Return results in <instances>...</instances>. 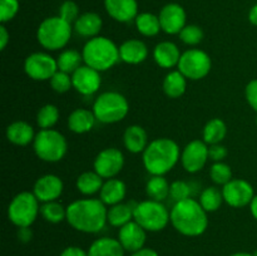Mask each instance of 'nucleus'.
Returning <instances> with one entry per match:
<instances>
[{"instance_id": "nucleus-10", "label": "nucleus", "mask_w": 257, "mask_h": 256, "mask_svg": "<svg viewBox=\"0 0 257 256\" xmlns=\"http://www.w3.org/2000/svg\"><path fill=\"white\" fill-rule=\"evenodd\" d=\"M212 68L211 57L202 49L191 48L181 55L177 69L190 80H201L207 77Z\"/></svg>"}, {"instance_id": "nucleus-54", "label": "nucleus", "mask_w": 257, "mask_h": 256, "mask_svg": "<svg viewBox=\"0 0 257 256\" xmlns=\"http://www.w3.org/2000/svg\"><path fill=\"white\" fill-rule=\"evenodd\" d=\"M256 125H257V117H256Z\"/></svg>"}, {"instance_id": "nucleus-11", "label": "nucleus", "mask_w": 257, "mask_h": 256, "mask_svg": "<svg viewBox=\"0 0 257 256\" xmlns=\"http://www.w3.org/2000/svg\"><path fill=\"white\" fill-rule=\"evenodd\" d=\"M58 70L57 58L45 52H35L28 55L24 60V72L30 79L37 82L50 80Z\"/></svg>"}, {"instance_id": "nucleus-45", "label": "nucleus", "mask_w": 257, "mask_h": 256, "mask_svg": "<svg viewBox=\"0 0 257 256\" xmlns=\"http://www.w3.org/2000/svg\"><path fill=\"white\" fill-rule=\"evenodd\" d=\"M245 97L248 105L257 112V78L247 83L245 88Z\"/></svg>"}, {"instance_id": "nucleus-41", "label": "nucleus", "mask_w": 257, "mask_h": 256, "mask_svg": "<svg viewBox=\"0 0 257 256\" xmlns=\"http://www.w3.org/2000/svg\"><path fill=\"white\" fill-rule=\"evenodd\" d=\"M192 195V186L188 182L182 180H176L171 183L170 187V198H172L173 202H180V201L187 200Z\"/></svg>"}, {"instance_id": "nucleus-16", "label": "nucleus", "mask_w": 257, "mask_h": 256, "mask_svg": "<svg viewBox=\"0 0 257 256\" xmlns=\"http://www.w3.org/2000/svg\"><path fill=\"white\" fill-rule=\"evenodd\" d=\"M158 18H160L162 32L168 35H178L181 30L187 25L186 24L187 15H186L185 9L177 3H170L165 5L161 9Z\"/></svg>"}, {"instance_id": "nucleus-17", "label": "nucleus", "mask_w": 257, "mask_h": 256, "mask_svg": "<svg viewBox=\"0 0 257 256\" xmlns=\"http://www.w3.org/2000/svg\"><path fill=\"white\" fill-rule=\"evenodd\" d=\"M73 88L82 95H93L102 85L100 72L83 64L72 74Z\"/></svg>"}, {"instance_id": "nucleus-5", "label": "nucleus", "mask_w": 257, "mask_h": 256, "mask_svg": "<svg viewBox=\"0 0 257 256\" xmlns=\"http://www.w3.org/2000/svg\"><path fill=\"white\" fill-rule=\"evenodd\" d=\"M73 30V25L62 19L59 15L49 17L38 27L37 40L45 50L55 52L67 47Z\"/></svg>"}, {"instance_id": "nucleus-19", "label": "nucleus", "mask_w": 257, "mask_h": 256, "mask_svg": "<svg viewBox=\"0 0 257 256\" xmlns=\"http://www.w3.org/2000/svg\"><path fill=\"white\" fill-rule=\"evenodd\" d=\"M107 14L118 23H130L138 15L137 0H104Z\"/></svg>"}, {"instance_id": "nucleus-20", "label": "nucleus", "mask_w": 257, "mask_h": 256, "mask_svg": "<svg viewBox=\"0 0 257 256\" xmlns=\"http://www.w3.org/2000/svg\"><path fill=\"white\" fill-rule=\"evenodd\" d=\"M152 55L158 67L163 69H172L175 67L177 68L182 53L176 43L163 40L153 48Z\"/></svg>"}, {"instance_id": "nucleus-53", "label": "nucleus", "mask_w": 257, "mask_h": 256, "mask_svg": "<svg viewBox=\"0 0 257 256\" xmlns=\"http://www.w3.org/2000/svg\"><path fill=\"white\" fill-rule=\"evenodd\" d=\"M252 255H253V256H257V250L255 251V252H253V253H252Z\"/></svg>"}, {"instance_id": "nucleus-8", "label": "nucleus", "mask_w": 257, "mask_h": 256, "mask_svg": "<svg viewBox=\"0 0 257 256\" xmlns=\"http://www.w3.org/2000/svg\"><path fill=\"white\" fill-rule=\"evenodd\" d=\"M133 220L147 232H158L165 230L171 222V210L163 202L148 198L136 203Z\"/></svg>"}, {"instance_id": "nucleus-42", "label": "nucleus", "mask_w": 257, "mask_h": 256, "mask_svg": "<svg viewBox=\"0 0 257 256\" xmlns=\"http://www.w3.org/2000/svg\"><path fill=\"white\" fill-rule=\"evenodd\" d=\"M19 9V0H0V22L2 24L14 19Z\"/></svg>"}, {"instance_id": "nucleus-52", "label": "nucleus", "mask_w": 257, "mask_h": 256, "mask_svg": "<svg viewBox=\"0 0 257 256\" xmlns=\"http://www.w3.org/2000/svg\"><path fill=\"white\" fill-rule=\"evenodd\" d=\"M230 256H253V255L250 252H235Z\"/></svg>"}, {"instance_id": "nucleus-51", "label": "nucleus", "mask_w": 257, "mask_h": 256, "mask_svg": "<svg viewBox=\"0 0 257 256\" xmlns=\"http://www.w3.org/2000/svg\"><path fill=\"white\" fill-rule=\"evenodd\" d=\"M250 211H251V215H252V217L257 221V195H255V197H253L252 201H251Z\"/></svg>"}, {"instance_id": "nucleus-1", "label": "nucleus", "mask_w": 257, "mask_h": 256, "mask_svg": "<svg viewBox=\"0 0 257 256\" xmlns=\"http://www.w3.org/2000/svg\"><path fill=\"white\" fill-rule=\"evenodd\" d=\"M108 207L100 198H79L67 206V222L75 231L98 233L107 225Z\"/></svg>"}, {"instance_id": "nucleus-21", "label": "nucleus", "mask_w": 257, "mask_h": 256, "mask_svg": "<svg viewBox=\"0 0 257 256\" xmlns=\"http://www.w3.org/2000/svg\"><path fill=\"white\" fill-rule=\"evenodd\" d=\"M150 50L147 44L140 39H128L119 45L120 62L125 64L137 65L148 58Z\"/></svg>"}, {"instance_id": "nucleus-39", "label": "nucleus", "mask_w": 257, "mask_h": 256, "mask_svg": "<svg viewBox=\"0 0 257 256\" xmlns=\"http://www.w3.org/2000/svg\"><path fill=\"white\" fill-rule=\"evenodd\" d=\"M180 40L188 47H196L203 40V30L196 24H188L178 34Z\"/></svg>"}, {"instance_id": "nucleus-27", "label": "nucleus", "mask_w": 257, "mask_h": 256, "mask_svg": "<svg viewBox=\"0 0 257 256\" xmlns=\"http://www.w3.org/2000/svg\"><path fill=\"white\" fill-rule=\"evenodd\" d=\"M124 252L118 238L107 236L94 240L88 248V256H124Z\"/></svg>"}, {"instance_id": "nucleus-35", "label": "nucleus", "mask_w": 257, "mask_h": 256, "mask_svg": "<svg viewBox=\"0 0 257 256\" xmlns=\"http://www.w3.org/2000/svg\"><path fill=\"white\" fill-rule=\"evenodd\" d=\"M198 201H200L201 206L205 208V211L207 213L216 212L222 206V203L225 202L223 201L222 190L218 188L217 186H208V187H206L201 192Z\"/></svg>"}, {"instance_id": "nucleus-25", "label": "nucleus", "mask_w": 257, "mask_h": 256, "mask_svg": "<svg viewBox=\"0 0 257 256\" xmlns=\"http://www.w3.org/2000/svg\"><path fill=\"white\" fill-rule=\"evenodd\" d=\"M148 143V135L145 128L140 124L128 125L123 133V145L128 152L133 155L143 153L147 148Z\"/></svg>"}, {"instance_id": "nucleus-18", "label": "nucleus", "mask_w": 257, "mask_h": 256, "mask_svg": "<svg viewBox=\"0 0 257 256\" xmlns=\"http://www.w3.org/2000/svg\"><path fill=\"white\" fill-rule=\"evenodd\" d=\"M117 238L122 243L123 248L132 253L145 247L146 240H147V231L133 220L119 228Z\"/></svg>"}, {"instance_id": "nucleus-9", "label": "nucleus", "mask_w": 257, "mask_h": 256, "mask_svg": "<svg viewBox=\"0 0 257 256\" xmlns=\"http://www.w3.org/2000/svg\"><path fill=\"white\" fill-rule=\"evenodd\" d=\"M40 213V202L30 191L15 195L8 206V218L14 226L32 227Z\"/></svg>"}, {"instance_id": "nucleus-40", "label": "nucleus", "mask_w": 257, "mask_h": 256, "mask_svg": "<svg viewBox=\"0 0 257 256\" xmlns=\"http://www.w3.org/2000/svg\"><path fill=\"white\" fill-rule=\"evenodd\" d=\"M49 84L50 88L59 94L67 93L68 90H70V88H73L72 74H68L62 70H57L55 74L50 78Z\"/></svg>"}, {"instance_id": "nucleus-13", "label": "nucleus", "mask_w": 257, "mask_h": 256, "mask_svg": "<svg viewBox=\"0 0 257 256\" xmlns=\"http://www.w3.org/2000/svg\"><path fill=\"white\" fill-rule=\"evenodd\" d=\"M223 201L230 207L241 208L250 206L251 201L255 197V191L248 181L242 178H232L228 183L222 186Z\"/></svg>"}, {"instance_id": "nucleus-14", "label": "nucleus", "mask_w": 257, "mask_h": 256, "mask_svg": "<svg viewBox=\"0 0 257 256\" xmlns=\"http://www.w3.org/2000/svg\"><path fill=\"white\" fill-rule=\"evenodd\" d=\"M208 160V145L203 140L191 141L181 151V165L188 173L200 172Z\"/></svg>"}, {"instance_id": "nucleus-6", "label": "nucleus", "mask_w": 257, "mask_h": 256, "mask_svg": "<svg viewBox=\"0 0 257 256\" xmlns=\"http://www.w3.org/2000/svg\"><path fill=\"white\" fill-rule=\"evenodd\" d=\"M92 110L97 118V122L103 124H113L127 117L130 112V103L122 93L108 90L100 93L95 98Z\"/></svg>"}, {"instance_id": "nucleus-47", "label": "nucleus", "mask_w": 257, "mask_h": 256, "mask_svg": "<svg viewBox=\"0 0 257 256\" xmlns=\"http://www.w3.org/2000/svg\"><path fill=\"white\" fill-rule=\"evenodd\" d=\"M18 238L20 242L27 243L33 238V231L30 227H19L18 228Z\"/></svg>"}, {"instance_id": "nucleus-49", "label": "nucleus", "mask_w": 257, "mask_h": 256, "mask_svg": "<svg viewBox=\"0 0 257 256\" xmlns=\"http://www.w3.org/2000/svg\"><path fill=\"white\" fill-rule=\"evenodd\" d=\"M131 256H160L156 250L151 247H143L141 250L135 251V252L131 253Z\"/></svg>"}, {"instance_id": "nucleus-2", "label": "nucleus", "mask_w": 257, "mask_h": 256, "mask_svg": "<svg viewBox=\"0 0 257 256\" xmlns=\"http://www.w3.org/2000/svg\"><path fill=\"white\" fill-rule=\"evenodd\" d=\"M171 225L177 232L187 237H197L208 227V217L200 201L190 197L173 203L171 208Z\"/></svg>"}, {"instance_id": "nucleus-43", "label": "nucleus", "mask_w": 257, "mask_h": 256, "mask_svg": "<svg viewBox=\"0 0 257 256\" xmlns=\"http://www.w3.org/2000/svg\"><path fill=\"white\" fill-rule=\"evenodd\" d=\"M59 17L62 19H64L65 22H68L69 24H74L77 22L78 18L80 17L79 14V8L72 0H67V2L63 3L59 8Z\"/></svg>"}, {"instance_id": "nucleus-12", "label": "nucleus", "mask_w": 257, "mask_h": 256, "mask_svg": "<svg viewBox=\"0 0 257 256\" xmlns=\"http://www.w3.org/2000/svg\"><path fill=\"white\" fill-rule=\"evenodd\" d=\"M123 167H124V155L117 147H107L102 150L95 156L93 162V170L104 180L117 177Z\"/></svg>"}, {"instance_id": "nucleus-48", "label": "nucleus", "mask_w": 257, "mask_h": 256, "mask_svg": "<svg viewBox=\"0 0 257 256\" xmlns=\"http://www.w3.org/2000/svg\"><path fill=\"white\" fill-rule=\"evenodd\" d=\"M10 42V34L4 24L0 25V49L4 50Z\"/></svg>"}, {"instance_id": "nucleus-24", "label": "nucleus", "mask_w": 257, "mask_h": 256, "mask_svg": "<svg viewBox=\"0 0 257 256\" xmlns=\"http://www.w3.org/2000/svg\"><path fill=\"white\" fill-rule=\"evenodd\" d=\"M35 135L37 133L34 132L33 125L25 120H15L10 123L5 131L7 140L13 145L20 146V147H25L34 142Z\"/></svg>"}, {"instance_id": "nucleus-38", "label": "nucleus", "mask_w": 257, "mask_h": 256, "mask_svg": "<svg viewBox=\"0 0 257 256\" xmlns=\"http://www.w3.org/2000/svg\"><path fill=\"white\" fill-rule=\"evenodd\" d=\"M210 177L217 186H225L232 180V170L225 162H213L210 168Z\"/></svg>"}, {"instance_id": "nucleus-22", "label": "nucleus", "mask_w": 257, "mask_h": 256, "mask_svg": "<svg viewBox=\"0 0 257 256\" xmlns=\"http://www.w3.org/2000/svg\"><path fill=\"white\" fill-rule=\"evenodd\" d=\"M127 195V186L119 178H108L103 182L99 191V198L107 207L124 201Z\"/></svg>"}, {"instance_id": "nucleus-34", "label": "nucleus", "mask_w": 257, "mask_h": 256, "mask_svg": "<svg viewBox=\"0 0 257 256\" xmlns=\"http://www.w3.org/2000/svg\"><path fill=\"white\" fill-rule=\"evenodd\" d=\"M58 70L73 74L79 67L84 64L82 52H78L75 49H64L60 52L57 58Z\"/></svg>"}, {"instance_id": "nucleus-23", "label": "nucleus", "mask_w": 257, "mask_h": 256, "mask_svg": "<svg viewBox=\"0 0 257 256\" xmlns=\"http://www.w3.org/2000/svg\"><path fill=\"white\" fill-rule=\"evenodd\" d=\"M95 122H97V118L93 110L87 109V108H77L68 115L67 125L70 132L75 135H84L93 130Z\"/></svg>"}, {"instance_id": "nucleus-50", "label": "nucleus", "mask_w": 257, "mask_h": 256, "mask_svg": "<svg viewBox=\"0 0 257 256\" xmlns=\"http://www.w3.org/2000/svg\"><path fill=\"white\" fill-rule=\"evenodd\" d=\"M248 20H250L251 24L257 27V4L253 5L248 12Z\"/></svg>"}, {"instance_id": "nucleus-4", "label": "nucleus", "mask_w": 257, "mask_h": 256, "mask_svg": "<svg viewBox=\"0 0 257 256\" xmlns=\"http://www.w3.org/2000/svg\"><path fill=\"white\" fill-rule=\"evenodd\" d=\"M82 55L85 65L100 73L112 69L120 62L119 45L102 35L88 39L82 49Z\"/></svg>"}, {"instance_id": "nucleus-46", "label": "nucleus", "mask_w": 257, "mask_h": 256, "mask_svg": "<svg viewBox=\"0 0 257 256\" xmlns=\"http://www.w3.org/2000/svg\"><path fill=\"white\" fill-rule=\"evenodd\" d=\"M60 256H88V251L79 246H68L60 252Z\"/></svg>"}, {"instance_id": "nucleus-33", "label": "nucleus", "mask_w": 257, "mask_h": 256, "mask_svg": "<svg viewBox=\"0 0 257 256\" xmlns=\"http://www.w3.org/2000/svg\"><path fill=\"white\" fill-rule=\"evenodd\" d=\"M137 32L143 37H156L162 30L158 15L152 13H141L135 20Z\"/></svg>"}, {"instance_id": "nucleus-37", "label": "nucleus", "mask_w": 257, "mask_h": 256, "mask_svg": "<svg viewBox=\"0 0 257 256\" xmlns=\"http://www.w3.org/2000/svg\"><path fill=\"white\" fill-rule=\"evenodd\" d=\"M59 109L54 104H44L37 113V125L40 130H50L59 120Z\"/></svg>"}, {"instance_id": "nucleus-36", "label": "nucleus", "mask_w": 257, "mask_h": 256, "mask_svg": "<svg viewBox=\"0 0 257 256\" xmlns=\"http://www.w3.org/2000/svg\"><path fill=\"white\" fill-rule=\"evenodd\" d=\"M40 215L47 222L59 223L67 220V207L58 201H50L40 205Z\"/></svg>"}, {"instance_id": "nucleus-44", "label": "nucleus", "mask_w": 257, "mask_h": 256, "mask_svg": "<svg viewBox=\"0 0 257 256\" xmlns=\"http://www.w3.org/2000/svg\"><path fill=\"white\" fill-rule=\"evenodd\" d=\"M228 151L226 146L222 143H217V145L208 146V157L212 162H223L225 158L227 157Z\"/></svg>"}, {"instance_id": "nucleus-30", "label": "nucleus", "mask_w": 257, "mask_h": 256, "mask_svg": "<svg viewBox=\"0 0 257 256\" xmlns=\"http://www.w3.org/2000/svg\"><path fill=\"white\" fill-rule=\"evenodd\" d=\"M133 212H135V206L130 203L120 202L109 206L107 212V222L113 227L120 228L125 223L133 221Z\"/></svg>"}, {"instance_id": "nucleus-3", "label": "nucleus", "mask_w": 257, "mask_h": 256, "mask_svg": "<svg viewBox=\"0 0 257 256\" xmlns=\"http://www.w3.org/2000/svg\"><path fill=\"white\" fill-rule=\"evenodd\" d=\"M181 160V148L167 137L155 138L142 153V162L151 176H165Z\"/></svg>"}, {"instance_id": "nucleus-7", "label": "nucleus", "mask_w": 257, "mask_h": 256, "mask_svg": "<svg viewBox=\"0 0 257 256\" xmlns=\"http://www.w3.org/2000/svg\"><path fill=\"white\" fill-rule=\"evenodd\" d=\"M33 150L39 160L48 163H55L62 161L65 157L68 151L67 138L59 131L50 128V130H40L35 135L33 142Z\"/></svg>"}, {"instance_id": "nucleus-26", "label": "nucleus", "mask_w": 257, "mask_h": 256, "mask_svg": "<svg viewBox=\"0 0 257 256\" xmlns=\"http://www.w3.org/2000/svg\"><path fill=\"white\" fill-rule=\"evenodd\" d=\"M103 27V20L100 18V15H98L97 13L88 12L84 14H80V17L78 18L77 22L73 24V29L77 33L78 35L83 38H94L98 37L102 30Z\"/></svg>"}, {"instance_id": "nucleus-15", "label": "nucleus", "mask_w": 257, "mask_h": 256, "mask_svg": "<svg viewBox=\"0 0 257 256\" xmlns=\"http://www.w3.org/2000/svg\"><path fill=\"white\" fill-rule=\"evenodd\" d=\"M63 191H64V183L62 178L53 173H47V175L40 176L35 181L32 192L40 203H45L50 201H58Z\"/></svg>"}, {"instance_id": "nucleus-31", "label": "nucleus", "mask_w": 257, "mask_h": 256, "mask_svg": "<svg viewBox=\"0 0 257 256\" xmlns=\"http://www.w3.org/2000/svg\"><path fill=\"white\" fill-rule=\"evenodd\" d=\"M227 135V125L221 118H212L205 124L202 131L203 142L208 146L222 143Z\"/></svg>"}, {"instance_id": "nucleus-28", "label": "nucleus", "mask_w": 257, "mask_h": 256, "mask_svg": "<svg viewBox=\"0 0 257 256\" xmlns=\"http://www.w3.org/2000/svg\"><path fill=\"white\" fill-rule=\"evenodd\" d=\"M187 78L178 69L171 70L163 79V92L168 98H172V99L181 98L187 89Z\"/></svg>"}, {"instance_id": "nucleus-32", "label": "nucleus", "mask_w": 257, "mask_h": 256, "mask_svg": "<svg viewBox=\"0 0 257 256\" xmlns=\"http://www.w3.org/2000/svg\"><path fill=\"white\" fill-rule=\"evenodd\" d=\"M170 187L171 183L165 176H151L146 183V193L150 200L163 202L170 197Z\"/></svg>"}, {"instance_id": "nucleus-29", "label": "nucleus", "mask_w": 257, "mask_h": 256, "mask_svg": "<svg viewBox=\"0 0 257 256\" xmlns=\"http://www.w3.org/2000/svg\"><path fill=\"white\" fill-rule=\"evenodd\" d=\"M103 182H104V178L100 177L94 170L85 171L77 177L75 187H77L78 192L82 193L83 196H89L90 197L95 193H99Z\"/></svg>"}]
</instances>
